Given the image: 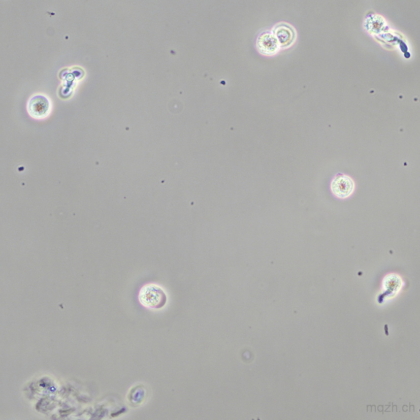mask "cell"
<instances>
[{"label": "cell", "instance_id": "1", "mask_svg": "<svg viewBox=\"0 0 420 420\" xmlns=\"http://www.w3.org/2000/svg\"><path fill=\"white\" fill-rule=\"evenodd\" d=\"M138 297L142 305L152 309L163 307L167 300L164 290L159 286L152 283L143 286L140 290Z\"/></svg>", "mask_w": 420, "mask_h": 420}, {"label": "cell", "instance_id": "2", "mask_svg": "<svg viewBox=\"0 0 420 420\" xmlns=\"http://www.w3.org/2000/svg\"><path fill=\"white\" fill-rule=\"evenodd\" d=\"M354 187L353 179L350 176L342 174L334 176L330 185L333 194L340 199H345L350 196Z\"/></svg>", "mask_w": 420, "mask_h": 420}, {"label": "cell", "instance_id": "3", "mask_svg": "<svg viewBox=\"0 0 420 420\" xmlns=\"http://www.w3.org/2000/svg\"><path fill=\"white\" fill-rule=\"evenodd\" d=\"M51 110V104L49 100L44 95H36L29 100L27 111L34 118L41 119L46 118Z\"/></svg>", "mask_w": 420, "mask_h": 420}, {"label": "cell", "instance_id": "4", "mask_svg": "<svg viewBox=\"0 0 420 420\" xmlns=\"http://www.w3.org/2000/svg\"><path fill=\"white\" fill-rule=\"evenodd\" d=\"M272 33L276 38L280 48L289 47L296 40V30L288 23L281 22L276 24Z\"/></svg>", "mask_w": 420, "mask_h": 420}, {"label": "cell", "instance_id": "5", "mask_svg": "<svg viewBox=\"0 0 420 420\" xmlns=\"http://www.w3.org/2000/svg\"><path fill=\"white\" fill-rule=\"evenodd\" d=\"M256 46L261 54L271 56L280 49L278 42L272 32L264 31L257 38Z\"/></svg>", "mask_w": 420, "mask_h": 420}]
</instances>
